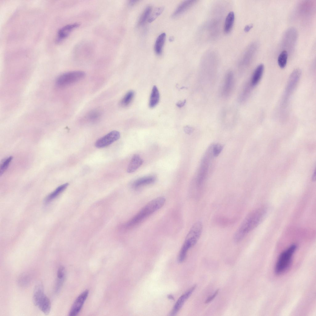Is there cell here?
Here are the masks:
<instances>
[{
	"label": "cell",
	"instance_id": "obj_1",
	"mask_svg": "<svg viewBox=\"0 0 316 316\" xmlns=\"http://www.w3.org/2000/svg\"><path fill=\"white\" fill-rule=\"evenodd\" d=\"M266 211V208L262 207L249 214L235 232L233 237L234 242L236 243L239 242L248 233L257 227L264 219Z\"/></svg>",
	"mask_w": 316,
	"mask_h": 316
},
{
	"label": "cell",
	"instance_id": "obj_2",
	"mask_svg": "<svg viewBox=\"0 0 316 316\" xmlns=\"http://www.w3.org/2000/svg\"><path fill=\"white\" fill-rule=\"evenodd\" d=\"M166 201L163 197H159L150 201L123 226L127 229L138 225L148 217L162 207Z\"/></svg>",
	"mask_w": 316,
	"mask_h": 316
},
{
	"label": "cell",
	"instance_id": "obj_3",
	"mask_svg": "<svg viewBox=\"0 0 316 316\" xmlns=\"http://www.w3.org/2000/svg\"><path fill=\"white\" fill-rule=\"evenodd\" d=\"M33 301L34 305L44 314L47 315L50 313L51 302L44 293L43 286L41 283H38L35 287Z\"/></svg>",
	"mask_w": 316,
	"mask_h": 316
},
{
	"label": "cell",
	"instance_id": "obj_4",
	"mask_svg": "<svg viewBox=\"0 0 316 316\" xmlns=\"http://www.w3.org/2000/svg\"><path fill=\"white\" fill-rule=\"evenodd\" d=\"M202 229L203 225L201 222L198 221L193 224L187 235L181 248L188 252L194 246L199 240Z\"/></svg>",
	"mask_w": 316,
	"mask_h": 316
},
{
	"label": "cell",
	"instance_id": "obj_5",
	"mask_svg": "<svg viewBox=\"0 0 316 316\" xmlns=\"http://www.w3.org/2000/svg\"><path fill=\"white\" fill-rule=\"evenodd\" d=\"M85 75V73L81 71L67 72L61 74L56 78V84L59 87H65L82 79Z\"/></svg>",
	"mask_w": 316,
	"mask_h": 316
},
{
	"label": "cell",
	"instance_id": "obj_6",
	"mask_svg": "<svg viewBox=\"0 0 316 316\" xmlns=\"http://www.w3.org/2000/svg\"><path fill=\"white\" fill-rule=\"evenodd\" d=\"M296 248L295 245H292L281 253L275 266V272L276 274L283 272L288 268Z\"/></svg>",
	"mask_w": 316,
	"mask_h": 316
},
{
	"label": "cell",
	"instance_id": "obj_7",
	"mask_svg": "<svg viewBox=\"0 0 316 316\" xmlns=\"http://www.w3.org/2000/svg\"><path fill=\"white\" fill-rule=\"evenodd\" d=\"M120 137V134L118 131H112L98 139L95 143V146L98 148L106 147L118 140Z\"/></svg>",
	"mask_w": 316,
	"mask_h": 316
},
{
	"label": "cell",
	"instance_id": "obj_8",
	"mask_svg": "<svg viewBox=\"0 0 316 316\" xmlns=\"http://www.w3.org/2000/svg\"><path fill=\"white\" fill-rule=\"evenodd\" d=\"M89 291L86 290L82 292L76 298L73 304L69 313V316L77 315L80 312L87 298Z\"/></svg>",
	"mask_w": 316,
	"mask_h": 316
},
{
	"label": "cell",
	"instance_id": "obj_9",
	"mask_svg": "<svg viewBox=\"0 0 316 316\" xmlns=\"http://www.w3.org/2000/svg\"><path fill=\"white\" fill-rule=\"evenodd\" d=\"M77 23L69 24L60 28L58 31L56 38V42L58 43L62 42L69 35L72 31L79 27Z\"/></svg>",
	"mask_w": 316,
	"mask_h": 316
},
{
	"label": "cell",
	"instance_id": "obj_10",
	"mask_svg": "<svg viewBox=\"0 0 316 316\" xmlns=\"http://www.w3.org/2000/svg\"><path fill=\"white\" fill-rule=\"evenodd\" d=\"M196 285H194L181 295L178 299L174 306L170 314L171 316L175 315L181 309L184 303L190 297L195 289Z\"/></svg>",
	"mask_w": 316,
	"mask_h": 316
},
{
	"label": "cell",
	"instance_id": "obj_11",
	"mask_svg": "<svg viewBox=\"0 0 316 316\" xmlns=\"http://www.w3.org/2000/svg\"><path fill=\"white\" fill-rule=\"evenodd\" d=\"M65 268L63 266H60L57 271L55 286V292L56 294L58 293L61 290L65 279Z\"/></svg>",
	"mask_w": 316,
	"mask_h": 316
},
{
	"label": "cell",
	"instance_id": "obj_12",
	"mask_svg": "<svg viewBox=\"0 0 316 316\" xmlns=\"http://www.w3.org/2000/svg\"><path fill=\"white\" fill-rule=\"evenodd\" d=\"M197 0L185 1L177 7L172 15V17L176 18L182 14L197 2Z\"/></svg>",
	"mask_w": 316,
	"mask_h": 316
},
{
	"label": "cell",
	"instance_id": "obj_13",
	"mask_svg": "<svg viewBox=\"0 0 316 316\" xmlns=\"http://www.w3.org/2000/svg\"><path fill=\"white\" fill-rule=\"evenodd\" d=\"M208 168V160L205 158L202 161L198 175L197 183L198 186H200L204 180L207 173Z\"/></svg>",
	"mask_w": 316,
	"mask_h": 316
},
{
	"label": "cell",
	"instance_id": "obj_14",
	"mask_svg": "<svg viewBox=\"0 0 316 316\" xmlns=\"http://www.w3.org/2000/svg\"><path fill=\"white\" fill-rule=\"evenodd\" d=\"M143 160L138 154H135L132 157L127 167V171L131 173L136 170L142 164Z\"/></svg>",
	"mask_w": 316,
	"mask_h": 316
},
{
	"label": "cell",
	"instance_id": "obj_15",
	"mask_svg": "<svg viewBox=\"0 0 316 316\" xmlns=\"http://www.w3.org/2000/svg\"><path fill=\"white\" fill-rule=\"evenodd\" d=\"M156 177L153 175H149L140 178L135 181L132 184V186L135 188L141 186L150 184L155 182Z\"/></svg>",
	"mask_w": 316,
	"mask_h": 316
},
{
	"label": "cell",
	"instance_id": "obj_16",
	"mask_svg": "<svg viewBox=\"0 0 316 316\" xmlns=\"http://www.w3.org/2000/svg\"><path fill=\"white\" fill-rule=\"evenodd\" d=\"M264 68V65L260 64L255 69L251 81V85L252 86L256 85L260 80L263 73Z\"/></svg>",
	"mask_w": 316,
	"mask_h": 316
},
{
	"label": "cell",
	"instance_id": "obj_17",
	"mask_svg": "<svg viewBox=\"0 0 316 316\" xmlns=\"http://www.w3.org/2000/svg\"><path fill=\"white\" fill-rule=\"evenodd\" d=\"M166 37V34L163 33L158 36L156 40L154 49L155 53L158 55H160L162 53Z\"/></svg>",
	"mask_w": 316,
	"mask_h": 316
},
{
	"label": "cell",
	"instance_id": "obj_18",
	"mask_svg": "<svg viewBox=\"0 0 316 316\" xmlns=\"http://www.w3.org/2000/svg\"><path fill=\"white\" fill-rule=\"evenodd\" d=\"M68 185V183H66L58 187L53 192L47 197L45 200V203H49L56 198L66 189Z\"/></svg>",
	"mask_w": 316,
	"mask_h": 316
},
{
	"label": "cell",
	"instance_id": "obj_19",
	"mask_svg": "<svg viewBox=\"0 0 316 316\" xmlns=\"http://www.w3.org/2000/svg\"><path fill=\"white\" fill-rule=\"evenodd\" d=\"M159 99L160 94L156 86H154L150 97L149 107L151 108L155 107L158 103Z\"/></svg>",
	"mask_w": 316,
	"mask_h": 316
},
{
	"label": "cell",
	"instance_id": "obj_20",
	"mask_svg": "<svg viewBox=\"0 0 316 316\" xmlns=\"http://www.w3.org/2000/svg\"><path fill=\"white\" fill-rule=\"evenodd\" d=\"M235 14L233 11L230 12L227 15L225 22L224 31L228 33L231 31L234 24Z\"/></svg>",
	"mask_w": 316,
	"mask_h": 316
},
{
	"label": "cell",
	"instance_id": "obj_21",
	"mask_svg": "<svg viewBox=\"0 0 316 316\" xmlns=\"http://www.w3.org/2000/svg\"><path fill=\"white\" fill-rule=\"evenodd\" d=\"M233 82V74L230 72L228 73L225 78L223 90V93L224 94H228L230 92L232 86Z\"/></svg>",
	"mask_w": 316,
	"mask_h": 316
},
{
	"label": "cell",
	"instance_id": "obj_22",
	"mask_svg": "<svg viewBox=\"0 0 316 316\" xmlns=\"http://www.w3.org/2000/svg\"><path fill=\"white\" fill-rule=\"evenodd\" d=\"M152 11V7L149 6L146 7L141 15L138 21V24L139 26L143 25L149 19Z\"/></svg>",
	"mask_w": 316,
	"mask_h": 316
},
{
	"label": "cell",
	"instance_id": "obj_23",
	"mask_svg": "<svg viewBox=\"0 0 316 316\" xmlns=\"http://www.w3.org/2000/svg\"><path fill=\"white\" fill-rule=\"evenodd\" d=\"M288 54L286 50H283L280 54L278 58V63L281 68H284L286 66L288 58Z\"/></svg>",
	"mask_w": 316,
	"mask_h": 316
},
{
	"label": "cell",
	"instance_id": "obj_24",
	"mask_svg": "<svg viewBox=\"0 0 316 316\" xmlns=\"http://www.w3.org/2000/svg\"><path fill=\"white\" fill-rule=\"evenodd\" d=\"M134 95V92L132 90L128 91L122 99L120 104L123 106L128 105L131 102Z\"/></svg>",
	"mask_w": 316,
	"mask_h": 316
},
{
	"label": "cell",
	"instance_id": "obj_25",
	"mask_svg": "<svg viewBox=\"0 0 316 316\" xmlns=\"http://www.w3.org/2000/svg\"><path fill=\"white\" fill-rule=\"evenodd\" d=\"M164 10L163 7H160L156 8L152 14L150 15L148 21L149 23H151L154 21L163 12Z\"/></svg>",
	"mask_w": 316,
	"mask_h": 316
},
{
	"label": "cell",
	"instance_id": "obj_26",
	"mask_svg": "<svg viewBox=\"0 0 316 316\" xmlns=\"http://www.w3.org/2000/svg\"><path fill=\"white\" fill-rule=\"evenodd\" d=\"M12 158V156H10L5 159L2 163L0 167V175L1 176L7 169Z\"/></svg>",
	"mask_w": 316,
	"mask_h": 316
},
{
	"label": "cell",
	"instance_id": "obj_27",
	"mask_svg": "<svg viewBox=\"0 0 316 316\" xmlns=\"http://www.w3.org/2000/svg\"><path fill=\"white\" fill-rule=\"evenodd\" d=\"M100 116L99 112L97 111H93L89 113L87 117L89 120L94 121L99 118Z\"/></svg>",
	"mask_w": 316,
	"mask_h": 316
},
{
	"label": "cell",
	"instance_id": "obj_28",
	"mask_svg": "<svg viewBox=\"0 0 316 316\" xmlns=\"http://www.w3.org/2000/svg\"><path fill=\"white\" fill-rule=\"evenodd\" d=\"M222 149V146L220 144L215 145L213 148V154L214 156H218Z\"/></svg>",
	"mask_w": 316,
	"mask_h": 316
},
{
	"label": "cell",
	"instance_id": "obj_29",
	"mask_svg": "<svg viewBox=\"0 0 316 316\" xmlns=\"http://www.w3.org/2000/svg\"><path fill=\"white\" fill-rule=\"evenodd\" d=\"M19 282L22 285H25L28 283V278L26 275L22 276L19 279Z\"/></svg>",
	"mask_w": 316,
	"mask_h": 316
},
{
	"label": "cell",
	"instance_id": "obj_30",
	"mask_svg": "<svg viewBox=\"0 0 316 316\" xmlns=\"http://www.w3.org/2000/svg\"><path fill=\"white\" fill-rule=\"evenodd\" d=\"M218 291L219 290L217 289L212 295L209 296L205 301V303H208L213 300L218 294Z\"/></svg>",
	"mask_w": 316,
	"mask_h": 316
},
{
	"label": "cell",
	"instance_id": "obj_31",
	"mask_svg": "<svg viewBox=\"0 0 316 316\" xmlns=\"http://www.w3.org/2000/svg\"><path fill=\"white\" fill-rule=\"evenodd\" d=\"M184 131L187 134H190L193 131L192 128L188 126H185L184 128Z\"/></svg>",
	"mask_w": 316,
	"mask_h": 316
},
{
	"label": "cell",
	"instance_id": "obj_32",
	"mask_svg": "<svg viewBox=\"0 0 316 316\" xmlns=\"http://www.w3.org/2000/svg\"><path fill=\"white\" fill-rule=\"evenodd\" d=\"M185 102V100H184L182 101H180L177 103V106L179 107H181L184 105Z\"/></svg>",
	"mask_w": 316,
	"mask_h": 316
},
{
	"label": "cell",
	"instance_id": "obj_33",
	"mask_svg": "<svg viewBox=\"0 0 316 316\" xmlns=\"http://www.w3.org/2000/svg\"><path fill=\"white\" fill-rule=\"evenodd\" d=\"M139 1L138 0H130L128 2V5L131 6H132L136 4Z\"/></svg>",
	"mask_w": 316,
	"mask_h": 316
},
{
	"label": "cell",
	"instance_id": "obj_34",
	"mask_svg": "<svg viewBox=\"0 0 316 316\" xmlns=\"http://www.w3.org/2000/svg\"><path fill=\"white\" fill-rule=\"evenodd\" d=\"M252 27V25H247L245 27L244 30L246 32L248 31Z\"/></svg>",
	"mask_w": 316,
	"mask_h": 316
},
{
	"label": "cell",
	"instance_id": "obj_35",
	"mask_svg": "<svg viewBox=\"0 0 316 316\" xmlns=\"http://www.w3.org/2000/svg\"><path fill=\"white\" fill-rule=\"evenodd\" d=\"M168 298L169 299H174L173 297L171 295H170L168 296Z\"/></svg>",
	"mask_w": 316,
	"mask_h": 316
},
{
	"label": "cell",
	"instance_id": "obj_36",
	"mask_svg": "<svg viewBox=\"0 0 316 316\" xmlns=\"http://www.w3.org/2000/svg\"><path fill=\"white\" fill-rule=\"evenodd\" d=\"M312 178H313V180H315V172H314V174L313 175V177Z\"/></svg>",
	"mask_w": 316,
	"mask_h": 316
}]
</instances>
